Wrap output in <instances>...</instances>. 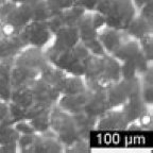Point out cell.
<instances>
[{
    "label": "cell",
    "instance_id": "obj_29",
    "mask_svg": "<svg viewBox=\"0 0 153 153\" xmlns=\"http://www.w3.org/2000/svg\"><path fill=\"white\" fill-rule=\"evenodd\" d=\"M132 1H133V4L134 7H136V10H139L143 4H146L150 0H132Z\"/></svg>",
    "mask_w": 153,
    "mask_h": 153
},
{
    "label": "cell",
    "instance_id": "obj_24",
    "mask_svg": "<svg viewBox=\"0 0 153 153\" xmlns=\"http://www.w3.org/2000/svg\"><path fill=\"white\" fill-rule=\"evenodd\" d=\"M13 127L15 128V130L19 134H36L29 120L24 119L20 120V121H17L13 124Z\"/></svg>",
    "mask_w": 153,
    "mask_h": 153
},
{
    "label": "cell",
    "instance_id": "obj_4",
    "mask_svg": "<svg viewBox=\"0 0 153 153\" xmlns=\"http://www.w3.org/2000/svg\"><path fill=\"white\" fill-rule=\"evenodd\" d=\"M93 91L86 88L76 95H61L59 100L56 101V106L60 110L65 111L69 114H76L83 112V108L91 100Z\"/></svg>",
    "mask_w": 153,
    "mask_h": 153
},
{
    "label": "cell",
    "instance_id": "obj_25",
    "mask_svg": "<svg viewBox=\"0 0 153 153\" xmlns=\"http://www.w3.org/2000/svg\"><path fill=\"white\" fill-rule=\"evenodd\" d=\"M139 16L143 17L145 20L152 24V0L148 1L146 4L139 9Z\"/></svg>",
    "mask_w": 153,
    "mask_h": 153
},
{
    "label": "cell",
    "instance_id": "obj_5",
    "mask_svg": "<svg viewBox=\"0 0 153 153\" xmlns=\"http://www.w3.org/2000/svg\"><path fill=\"white\" fill-rule=\"evenodd\" d=\"M53 35H54V41L48 49L51 51L68 50L74 47L79 42H81L76 26H64L60 30H57Z\"/></svg>",
    "mask_w": 153,
    "mask_h": 153
},
{
    "label": "cell",
    "instance_id": "obj_27",
    "mask_svg": "<svg viewBox=\"0 0 153 153\" xmlns=\"http://www.w3.org/2000/svg\"><path fill=\"white\" fill-rule=\"evenodd\" d=\"M99 0H76V5L83 7L85 11H95Z\"/></svg>",
    "mask_w": 153,
    "mask_h": 153
},
{
    "label": "cell",
    "instance_id": "obj_10",
    "mask_svg": "<svg viewBox=\"0 0 153 153\" xmlns=\"http://www.w3.org/2000/svg\"><path fill=\"white\" fill-rule=\"evenodd\" d=\"M108 110V104L106 98V89H102V91H94L91 100L83 108V112L98 118Z\"/></svg>",
    "mask_w": 153,
    "mask_h": 153
},
{
    "label": "cell",
    "instance_id": "obj_17",
    "mask_svg": "<svg viewBox=\"0 0 153 153\" xmlns=\"http://www.w3.org/2000/svg\"><path fill=\"white\" fill-rule=\"evenodd\" d=\"M10 101L19 105V106H22V108H26V110H28L34 103L33 91H32L31 87L30 86H24V87L12 89Z\"/></svg>",
    "mask_w": 153,
    "mask_h": 153
},
{
    "label": "cell",
    "instance_id": "obj_14",
    "mask_svg": "<svg viewBox=\"0 0 153 153\" xmlns=\"http://www.w3.org/2000/svg\"><path fill=\"white\" fill-rule=\"evenodd\" d=\"M147 106L148 105L143 102L140 96H138V97L128 99L127 102L121 106V108L130 124L131 122L136 121L140 117V115L147 110Z\"/></svg>",
    "mask_w": 153,
    "mask_h": 153
},
{
    "label": "cell",
    "instance_id": "obj_26",
    "mask_svg": "<svg viewBox=\"0 0 153 153\" xmlns=\"http://www.w3.org/2000/svg\"><path fill=\"white\" fill-rule=\"evenodd\" d=\"M93 25L96 31L98 32L100 29H102L105 26V16L97 11L95 12L93 11Z\"/></svg>",
    "mask_w": 153,
    "mask_h": 153
},
{
    "label": "cell",
    "instance_id": "obj_8",
    "mask_svg": "<svg viewBox=\"0 0 153 153\" xmlns=\"http://www.w3.org/2000/svg\"><path fill=\"white\" fill-rule=\"evenodd\" d=\"M41 74V71L35 69H30L26 67L13 65L11 69V86L12 89L29 86L36 78Z\"/></svg>",
    "mask_w": 153,
    "mask_h": 153
},
{
    "label": "cell",
    "instance_id": "obj_2",
    "mask_svg": "<svg viewBox=\"0 0 153 153\" xmlns=\"http://www.w3.org/2000/svg\"><path fill=\"white\" fill-rule=\"evenodd\" d=\"M13 65L42 71L49 65V62L42 48L26 46L14 56Z\"/></svg>",
    "mask_w": 153,
    "mask_h": 153
},
{
    "label": "cell",
    "instance_id": "obj_11",
    "mask_svg": "<svg viewBox=\"0 0 153 153\" xmlns=\"http://www.w3.org/2000/svg\"><path fill=\"white\" fill-rule=\"evenodd\" d=\"M19 35H14L11 37H5L0 41V60H10L14 59V56L26 47Z\"/></svg>",
    "mask_w": 153,
    "mask_h": 153
},
{
    "label": "cell",
    "instance_id": "obj_9",
    "mask_svg": "<svg viewBox=\"0 0 153 153\" xmlns=\"http://www.w3.org/2000/svg\"><path fill=\"white\" fill-rule=\"evenodd\" d=\"M13 67V59L0 60V100L9 102L12 93L11 86V69Z\"/></svg>",
    "mask_w": 153,
    "mask_h": 153
},
{
    "label": "cell",
    "instance_id": "obj_19",
    "mask_svg": "<svg viewBox=\"0 0 153 153\" xmlns=\"http://www.w3.org/2000/svg\"><path fill=\"white\" fill-rule=\"evenodd\" d=\"M85 13V10L79 5H74L71 7L61 11L60 14L65 26H76L78 20L81 18L82 15Z\"/></svg>",
    "mask_w": 153,
    "mask_h": 153
},
{
    "label": "cell",
    "instance_id": "obj_22",
    "mask_svg": "<svg viewBox=\"0 0 153 153\" xmlns=\"http://www.w3.org/2000/svg\"><path fill=\"white\" fill-rule=\"evenodd\" d=\"M137 76V68L135 61H124L121 65V79H131Z\"/></svg>",
    "mask_w": 153,
    "mask_h": 153
},
{
    "label": "cell",
    "instance_id": "obj_21",
    "mask_svg": "<svg viewBox=\"0 0 153 153\" xmlns=\"http://www.w3.org/2000/svg\"><path fill=\"white\" fill-rule=\"evenodd\" d=\"M26 108L15 104L11 101L9 102V118L13 124L17 121L26 119Z\"/></svg>",
    "mask_w": 153,
    "mask_h": 153
},
{
    "label": "cell",
    "instance_id": "obj_12",
    "mask_svg": "<svg viewBox=\"0 0 153 153\" xmlns=\"http://www.w3.org/2000/svg\"><path fill=\"white\" fill-rule=\"evenodd\" d=\"M141 52L140 46L137 39L130 38L129 41L123 43L117 50H115L111 55L118 60L119 62H124V61H130L136 59L137 55Z\"/></svg>",
    "mask_w": 153,
    "mask_h": 153
},
{
    "label": "cell",
    "instance_id": "obj_16",
    "mask_svg": "<svg viewBox=\"0 0 153 153\" xmlns=\"http://www.w3.org/2000/svg\"><path fill=\"white\" fill-rule=\"evenodd\" d=\"M126 31L129 34L130 37L138 41L139 38H141L143 36L147 35L149 33H152V24L148 22L138 15V16L134 17L129 22Z\"/></svg>",
    "mask_w": 153,
    "mask_h": 153
},
{
    "label": "cell",
    "instance_id": "obj_15",
    "mask_svg": "<svg viewBox=\"0 0 153 153\" xmlns=\"http://www.w3.org/2000/svg\"><path fill=\"white\" fill-rule=\"evenodd\" d=\"M106 98H108V110L121 108L127 102V94L124 91L120 81L108 85V87L106 88Z\"/></svg>",
    "mask_w": 153,
    "mask_h": 153
},
{
    "label": "cell",
    "instance_id": "obj_13",
    "mask_svg": "<svg viewBox=\"0 0 153 153\" xmlns=\"http://www.w3.org/2000/svg\"><path fill=\"white\" fill-rule=\"evenodd\" d=\"M76 27L79 32L81 42H86L97 37L98 32L96 31L93 25V11H85L81 18L78 20Z\"/></svg>",
    "mask_w": 153,
    "mask_h": 153
},
{
    "label": "cell",
    "instance_id": "obj_23",
    "mask_svg": "<svg viewBox=\"0 0 153 153\" xmlns=\"http://www.w3.org/2000/svg\"><path fill=\"white\" fill-rule=\"evenodd\" d=\"M82 43H83L84 45H85V47L88 49V51H89L91 54L100 55V56L106 54L104 48H103V46L101 45V43L99 42V39L97 37L93 38V39H89V41L82 42Z\"/></svg>",
    "mask_w": 153,
    "mask_h": 153
},
{
    "label": "cell",
    "instance_id": "obj_20",
    "mask_svg": "<svg viewBox=\"0 0 153 153\" xmlns=\"http://www.w3.org/2000/svg\"><path fill=\"white\" fill-rule=\"evenodd\" d=\"M49 114H50V113H47V114L41 115V116H37V117L33 118V119L29 120L36 134H42L47 131V130L50 129Z\"/></svg>",
    "mask_w": 153,
    "mask_h": 153
},
{
    "label": "cell",
    "instance_id": "obj_6",
    "mask_svg": "<svg viewBox=\"0 0 153 153\" xmlns=\"http://www.w3.org/2000/svg\"><path fill=\"white\" fill-rule=\"evenodd\" d=\"M129 126L122 108H111L98 117L96 128L100 130H123Z\"/></svg>",
    "mask_w": 153,
    "mask_h": 153
},
{
    "label": "cell",
    "instance_id": "obj_3",
    "mask_svg": "<svg viewBox=\"0 0 153 153\" xmlns=\"http://www.w3.org/2000/svg\"><path fill=\"white\" fill-rule=\"evenodd\" d=\"M97 38L103 46L105 52L112 54L122 44L129 41L132 37H130L126 30H117V29L108 28L104 26L98 31Z\"/></svg>",
    "mask_w": 153,
    "mask_h": 153
},
{
    "label": "cell",
    "instance_id": "obj_1",
    "mask_svg": "<svg viewBox=\"0 0 153 153\" xmlns=\"http://www.w3.org/2000/svg\"><path fill=\"white\" fill-rule=\"evenodd\" d=\"M27 46H34L43 49L45 46L51 43L53 33L49 30L46 22L31 20L18 33Z\"/></svg>",
    "mask_w": 153,
    "mask_h": 153
},
{
    "label": "cell",
    "instance_id": "obj_28",
    "mask_svg": "<svg viewBox=\"0 0 153 153\" xmlns=\"http://www.w3.org/2000/svg\"><path fill=\"white\" fill-rule=\"evenodd\" d=\"M10 119L9 118V102L0 100V123L5 120Z\"/></svg>",
    "mask_w": 153,
    "mask_h": 153
},
{
    "label": "cell",
    "instance_id": "obj_18",
    "mask_svg": "<svg viewBox=\"0 0 153 153\" xmlns=\"http://www.w3.org/2000/svg\"><path fill=\"white\" fill-rule=\"evenodd\" d=\"M86 89V83L84 76H68L63 84L62 95H76Z\"/></svg>",
    "mask_w": 153,
    "mask_h": 153
},
{
    "label": "cell",
    "instance_id": "obj_7",
    "mask_svg": "<svg viewBox=\"0 0 153 153\" xmlns=\"http://www.w3.org/2000/svg\"><path fill=\"white\" fill-rule=\"evenodd\" d=\"M99 80L106 87L121 80V64L113 55H103V69Z\"/></svg>",
    "mask_w": 153,
    "mask_h": 153
}]
</instances>
